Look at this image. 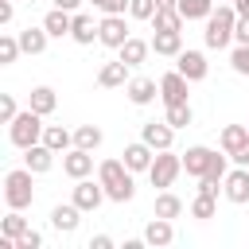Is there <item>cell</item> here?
<instances>
[{"mask_svg":"<svg viewBox=\"0 0 249 249\" xmlns=\"http://www.w3.org/2000/svg\"><path fill=\"white\" fill-rule=\"evenodd\" d=\"M132 175L136 171H128L124 160H101L97 163V179H101L109 202H132V195H136V179Z\"/></svg>","mask_w":249,"mask_h":249,"instance_id":"cell-1","label":"cell"},{"mask_svg":"<svg viewBox=\"0 0 249 249\" xmlns=\"http://www.w3.org/2000/svg\"><path fill=\"white\" fill-rule=\"evenodd\" d=\"M233 27H237V8L233 4H214V12L206 16V31H202L206 47L210 51H226L233 43Z\"/></svg>","mask_w":249,"mask_h":249,"instance_id":"cell-2","label":"cell"},{"mask_svg":"<svg viewBox=\"0 0 249 249\" xmlns=\"http://www.w3.org/2000/svg\"><path fill=\"white\" fill-rule=\"evenodd\" d=\"M35 171L23 163V167H12L8 175H4V202H8V210H27L31 202H35Z\"/></svg>","mask_w":249,"mask_h":249,"instance_id":"cell-3","label":"cell"},{"mask_svg":"<svg viewBox=\"0 0 249 249\" xmlns=\"http://www.w3.org/2000/svg\"><path fill=\"white\" fill-rule=\"evenodd\" d=\"M43 128H47V124H43V113H35V109L27 105V109H19V117L8 124V140L23 152V148H31V144L43 140Z\"/></svg>","mask_w":249,"mask_h":249,"instance_id":"cell-4","label":"cell"},{"mask_svg":"<svg viewBox=\"0 0 249 249\" xmlns=\"http://www.w3.org/2000/svg\"><path fill=\"white\" fill-rule=\"evenodd\" d=\"M179 171H183V156H175L171 148H163V152H156V160H152V167H148V179H152V187L167 191V187L179 179Z\"/></svg>","mask_w":249,"mask_h":249,"instance_id":"cell-5","label":"cell"},{"mask_svg":"<svg viewBox=\"0 0 249 249\" xmlns=\"http://www.w3.org/2000/svg\"><path fill=\"white\" fill-rule=\"evenodd\" d=\"M124 39H128V23H124V16H101V19H97V43H101V47L121 51Z\"/></svg>","mask_w":249,"mask_h":249,"instance_id":"cell-6","label":"cell"},{"mask_svg":"<svg viewBox=\"0 0 249 249\" xmlns=\"http://www.w3.org/2000/svg\"><path fill=\"white\" fill-rule=\"evenodd\" d=\"M218 156H222V152H214V148H206V144H191V148L183 152V171L195 175V179H202V175L218 163Z\"/></svg>","mask_w":249,"mask_h":249,"instance_id":"cell-7","label":"cell"},{"mask_svg":"<svg viewBox=\"0 0 249 249\" xmlns=\"http://www.w3.org/2000/svg\"><path fill=\"white\" fill-rule=\"evenodd\" d=\"M70 198H74V202H78V206H82L86 214H93V210H97V206H101V202H105L109 195H105L101 179L93 183V179L86 175V179H74V191H70Z\"/></svg>","mask_w":249,"mask_h":249,"instance_id":"cell-8","label":"cell"},{"mask_svg":"<svg viewBox=\"0 0 249 249\" xmlns=\"http://www.w3.org/2000/svg\"><path fill=\"white\" fill-rule=\"evenodd\" d=\"M175 70H179L183 78H191V82H202V78L210 74V62H206V54H202V51L183 47V51L175 54Z\"/></svg>","mask_w":249,"mask_h":249,"instance_id":"cell-9","label":"cell"},{"mask_svg":"<svg viewBox=\"0 0 249 249\" xmlns=\"http://www.w3.org/2000/svg\"><path fill=\"white\" fill-rule=\"evenodd\" d=\"M222 195L233 206H245L249 202V167H237L233 163V171H226V179H222Z\"/></svg>","mask_w":249,"mask_h":249,"instance_id":"cell-10","label":"cell"},{"mask_svg":"<svg viewBox=\"0 0 249 249\" xmlns=\"http://www.w3.org/2000/svg\"><path fill=\"white\" fill-rule=\"evenodd\" d=\"M160 97H163V105L187 101V97H191V78H183L179 70H167V74L160 78Z\"/></svg>","mask_w":249,"mask_h":249,"instance_id":"cell-11","label":"cell"},{"mask_svg":"<svg viewBox=\"0 0 249 249\" xmlns=\"http://www.w3.org/2000/svg\"><path fill=\"white\" fill-rule=\"evenodd\" d=\"M82 206L70 198V202H58V206H51V226L58 230V233H74L78 226H82Z\"/></svg>","mask_w":249,"mask_h":249,"instance_id":"cell-12","label":"cell"},{"mask_svg":"<svg viewBox=\"0 0 249 249\" xmlns=\"http://www.w3.org/2000/svg\"><path fill=\"white\" fill-rule=\"evenodd\" d=\"M121 160L128 163V171H144L148 175V167H152V160H156V148L152 144H144V140H136V144H124V152H121Z\"/></svg>","mask_w":249,"mask_h":249,"instance_id":"cell-13","label":"cell"},{"mask_svg":"<svg viewBox=\"0 0 249 249\" xmlns=\"http://www.w3.org/2000/svg\"><path fill=\"white\" fill-rule=\"evenodd\" d=\"M140 140H144V144H152L156 152H163V148H171V144H175V128H171L167 121H148V124L140 128Z\"/></svg>","mask_w":249,"mask_h":249,"instance_id":"cell-14","label":"cell"},{"mask_svg":"<svg viewBox=\"0 0 249 249\" xmlns=\"http://www.w3.org/2000/svg\"><path fill=\"white\" fill-rule=\"evenodd\" d=\"M62 171H66L70 179H86V175L93 171V152H86V148L62 152Z\"/></svg>","mask_w":249,"mask_h":249,"instance_id":"cell-15","label":"cell"},{"mask_svg":"<svg viewBox=\"0 0 249 249\" xmlns=\"http://www.w3.org/2000/svg\"><path fill=\"white\" fill-rule=\"evenodd\" d=\"M144 241H148L152 249H163V245H171V241H175V226H171V218H160V214H152V222L144 226Z\"/></svg>","mask_w":249,"mask_h":249,"instance_id":"cell-16","label":"cell"},{"mask_svg":"<svg viewBox=\"0 0 249 249\" xmlns=\"http://www.w3.org/2000/svg\"><path fill=\"white\" fill-rule=\"evenodd\" d=\"M128 62H121V58H113V62H105L101 70H97V86L101 89H117V86H128Z\"/></svg>","mask_w":249,"mask_h":249,"instance_id":"cell-17","label":"cell"},{"mask_svg":"<svg viewBox=\"0 0 249 249\" xmlns=\"http://www.w3.org/2000/svg\"><path fill=\"white\" fill-rule=\"evenodd\" d=\"M54 156H58V152H54V148H47L43 140H39V144H31V148H23V163H27L35 175L51 171V167H54Z\"/></svg>","mask_w":249,"mask_h":249,"instance_id":"cell-18","label":"cell"},{"mask_svg":"<svg viewBox=\"0 0 249 249\" xmlns=\"http://www.w3.org/2000/svg\"><path fill=\"white\" fill-rule=\"evenodd\" d=\"M124 93H128V101H132V105H152V101L160 97V86H156L152 78H128Z\"/></svg>","mask_w":249,"mask_h":249,"instance_id":"cell-19","label":"cell"},{"mask_svg":"<svg viewBox=\"0 0 249 249\" xmlns=\"http://www.w3.org/2000/svg\"><path fill=\"white\" fill-rule=\"evenodd\" d=\"M43 27H47V35H51V39H62V35H70V27H74V12L51 8V12L43 16Z\"/></svg>","mask_w":249,"mask_h":249,"instance_id":"cell-20","label":"cell"},{"mask_svg":"<svg viewBox=\"0 0 249 249\" xmlns=\"http://www.w3.org/2000/svg\"><path fill=\"white\" fill-rule=\"evenodd\" d=\"M19 35V47H23V54H43L47 51V43H51V35H47V27L39 23V27H23V31H16Z\"/></svg>","mask_w":249,"mask_h":249,"instance_id":"cell-21","label":"cell"},{"mask_svg":"<svg viewBox=\"0 0 249 249\" xmlns=\"http://www.w3.org/2000/svg\"><path fill=\"white\" fill-rule=\"evenodd\" d=\"M148 51H152V43H144V39L128 35V39H124V47L117 51V58H121V62H128V66H144V62H148Z\"/></svg>","mask_w":249,"mask_h":249,"instance_id":"cell-22","label":"cell"},{"mask_svg":"<svg viewBox=\"0 0 249 249\" xmlns=\"http://www.w3.org/2000/svg\"><path fill=\"white\" fill-rule=\"evenodd\" d=\"M152 51L163 54V58H175L183 51V31H156L152 35Z\"/></svg>","mask_w":249,"mask_h":249,"instance_id":"cell-23","label":"cell"},{"mask_svg":"<svg viewBox=\"0 0 249 249\" xmlns=\"http://www.w3.org/2000/svg\"><path fill=\"white\" fill-rule=\"evenodd\" d=\"M27 105H31L35 113H43V117H51V113L58 109V93H54L51 86H35V89L27 93Z\"/></svg>","mask_w":249,"mask_h":249,"instance_id":"cell-24","label":"cell"},{"mask_svg":"<svg viewBox=\"0 0 249 249\" xmlns=\"http://www.w3.org/2000/svg\"><path fill=\"white\" fill-rule=\"evenodd\" d=\"M43 144H47V148H54V152L62 156V152H70V148H74V132H70V128H62V124H47V128H43Z\"/></svg>","mask_w":249,"mask_h":249,"instance_id":"cell-25","label":"cell"},{"mask_svg":"<svg viewBox=\"0 0 249 249\" xmlns=\"http://www.w3.org/2000/svg\"><path fill=\"white\" fill-rule=\"evenodd\" d=\"M152 214H160V218H171V222H175V218L183 214V198H179V195L167 187V191H160V195H156V206H152Z\"/></svg>","mask_w":249,"mask_h":249,"instance_id":"cell-26","label":"cell"},{"mask_svg":"<svg viewBox=\"0 0 249 249\" xmlns=\"http://www.w3.org/2000/svg\"><path fill=\"white\" fill-rule=\"evenodd\" d=\"M245 140H249V124H226V128L218 132V144H222V152H226V156H233Z\"/></svg>","mask_w":249,"mask_h":249,"instance_id":"cell-27","label":"cell"},{"mask_svg":"<svg viewBox=\"0 0 249 249\" xmlns=\"http://www.w3.org/2000/svg\"><path fill=\"white\" fill-rule=\"evenodd\" d=\"M152 23V31H183V16H179V8H156V16L148 19Z\"/></svg>","mask_w":249,"mask_h":249,"instance_id":"cell-28","label":"cell"},{"mask_svg":"<svg viewBox=\"0 0 249 249\" xmlns=\"http://www.w3.org/2000/svg\"><path fill=\"white\" fill-rule=\"evenodd\" d=\"M70 39H74V43H82V47H89V43L97 39V23H93L86 12H74V27H70Z\"/></svg>","mask_w":249,"mask_h":249,"instance_id":"cell-29","label":"cell"},{"mask_svg":"<svg viewBox=\"0 0 249 249\" xmlns=\"http://www.w3.org/2000/svg\"><path fill=\"white\" fill-rule=\"evenodd\" d=\"M101 140H105V136H101V128H97V124H78V128H74V148L97 152V148H101Z\"/></svg>","mask_w":249,"mask_h":249,"instance_id":"cell-30","label":"cell"},{"mask_svg":"<svg viewBox=\"0 0 249 249\" xmlns=\"http://www.w3.org/2000/svg\"><path fill=\"white\" fill-rule=\"evenodd\" d=\"M214 4H218V0H179V16H183V19H202V23H206V16L214 12Z\"/></svg>","mask_w":249,"mask_h":249,"instance_id":"cell-31","label":"cell"},{"mask_svg":"<svg viewBox=\"0 0 249 249\" xmlns=\"http://www.w3.org/2000/svg\"><path fill=\"white\" fill-rule=\"evenodd\" d=\"M163 121H167V124H171L175 132H179V128H187V124L195 121V109H191V101H179V105H167V117H163Z\"/></svg>","mask_w":249,"mask_h":249,"instance_id":"cell-32","label":"cell"},{"mask_svg":"<svg viewBox=\"0 0 249 249\" xmlns=\"http://www.w3.org/2000/svg\"><path fill=\"white\" fill-rule=\"evenodd\" d=\"M214 214H218V198H214V195H202V191H198V195L191 198V218L206 222V218H214Z\"/></svg>","mask_w":249,"mask_h":249,"instance_id":"cell-33","label":"cell"},{"mask_svg":"<svg viewBox=\"0 0 249 249\" xmlns=\"http://www.w3.org/2000/svg\"><path fill=\"white\" fill-rule=\"evenodd\" d=\"M31 226H27V218H23V210H8L4 218H0V233H8V237H23Z\"/></svg>","mask_w":249,"mask_h":249,"instance_id":"cell-34","label":"cell"},{"mask_svg":"<svg viewBox=\"0 0 249 249\" xmlns=\"http://www.w3.org/2000/svg\"><path fill=\"white\" fill-rule=\"evenodd\" d=\"M19 54H23V47H19V35L4 31V35H0V66H12Z\"/></svg>","mask_w":249,"mask_h":249,"instance_id":"cell-35","label":"cell"},{"mask_svg":"<svg viewBox=\"0 0 249 249\" xmlns=\"http://www.w3.org/2000/svg\"><path fill=\"white\" fill-rule=\"evenodd\" d=\"M230 66H233V74L249 78V43H237V47L230 51Z\"/></svg>","mask_w":249,"mask_h":249,"instance_id":"cell-36","label":"cell"},{"mask_svg":"<svg viewBox=\"0 0 249 249\" xmlns=\"http://www.w3.org/2000/svg\"><path fill=\"white\" fill-rule=\"evenodd\" d=\"M156 8H160L156 0H132V4H128V16H132V19H144V23H148V19L156 16Z\"/></svg>","mask_w":249,"mask_h":249,"instance_id":"cell-37","label":"cell"},{"mask_svg":"<svg viewBox=\"0 0 249 249\" xmlns=\"http://www.w3.org/2000/svg\"><path fill=\"white\" fill-rule=\"evenodd\" d=\"M16 117H19V105H16V97H12V93H0V121H4V124H12Z\"/></svg>","mask_w":249,"mask_h":249,"instance_id":"cell-38","label":"cell"},{"mask_svg":"<svg viewBox=\"0 0 249 249\" xmlns=\"http://www.w3.org/2000/svg\"><path fill=\"white\" fill-rule=\"evenodd\" d=\"M16 249H43V233L39 230H27L23 237H16Z\"/></svg>","mask_w":249,"mask_h":249,"instance_id":"cell-39","label":"cell"},{"mask_svg":"<svg viewBox=\"0 0 249 249\" xmlns=\"http://www.w3.org/2000/svg\"><path fill=\"white\" fill-rule=\"evenodd\" d=\"M233 43H249V16H237V27H233Z\"/></svg>","mask_w":249,"mask_h":249,"instance_id":"cell-40","label":"cell"},{"mask_svg":"<svg viewBox=\"0 0 249 249\" xmlns=\"http://www.w3.org/2000/svg\"><path fill=\"white\" fill-rule=\"evenodd\" d=\"M198 191H202V195H214V198H218L222 183H218V179H210V175H202V179H198Z\"/></svg>","mask_w":249,"mask_h":249,"instance_id":"cell-41","label":"cell"},{"mask_svg":"<svg viewBox=\"0 0 249 249\" xmlns=\"http://www.w3.org/2000/svg\"><path fill=\"white\" fill-rule=\"evenodd\" d=\"M12 16H16V4H12V0H0V27H8Z\"/></svg>","mask_w":249,"mask_h":249,"instance_id":"cell-42","label":"cell"},{"mask_svg":"<svg viewBox=\"0 0 249 249\" xmlns=\"http://www.w3.org/2000/svg\"><path fill=\"white\" fill-rule=\"evenodd\" d=\"M89 249H113V237L109 233H93L89 237Z\"/></svg>","mask_w":249,"mask_h":249,"instance_id":"cell-43","label":"cell"},{"mask_svg":"<svg viewBox=\"0 0 249 249\" xmlns=\"http://www.w3.org/2000/svg\"><path fill=\"white\" fill-rule=\"evenodd\" d=\"M230 160H233L237 167H249V140H245V144H241V148H237V152H233Z\"/></svg>","mask_w":249,"mask_h":249,"instance_id":"cell-44","label":"cell"},{"mask_svg":"<svg viewBox=\"0 0 249 249\" xmlns=\"http://www.w3.org/2000/svg\"><path fill=\"white\" fill-rule=\"evenodd\" d=\"M54 8H62V12H78L82 8V0H51Z\"/></svg>","mask_w":249,"mask_h":249,"instance_id":"cell-45","label":"cell"},{"mask_svg":"<svg viewBox=\"0 0 249 249\" xmlns=\"http://www.w3.org/2000/svg\"><path fill=\"white\" fill-rule=\"evenodd\" d=\"M233 8H237V16H249V0H233Z\"/></svg>","mask_w":249,"mask_h":249,"instance_id":"cell-46","label":"cell"},{"mask_svg":"<svg viewBox=\"0 0 249 249\" xmlns=\"http://www.w3.org/2000/svg\"><path fill=\"white\" fill-rule=\"evenodd\" d=\"M160 8H179V0H156Z\"/></svg>","mask_w":249,"mask_h":249,"instance_id":"cell-47","label":"cell"},{"mask_svg":"<svg viewBox=\"0 0 249 249\" xmlns=\"http://www.w3.org/2000/svg\"><path fill=\"white\" fill-rule=\"evenodd\" d=\"M93 8H105V0H93Z\"/></svg>","mask_w":249,"mask_h":249,"instance_id":"cell-48","label":"cell"},{"mask_svg":"<svg viewBox=\"0 0 249 249\" xmlns=\"http://www.w3.org/2000/svg\"><path fill=\"white\" fill-rule=\"evenodd\" d=\"M27 4H39V0H27Z\"/></svg>","mask_w":249,"mask_h":249,"instance_id":"cell-49","label":"cell"}]
</instances>
